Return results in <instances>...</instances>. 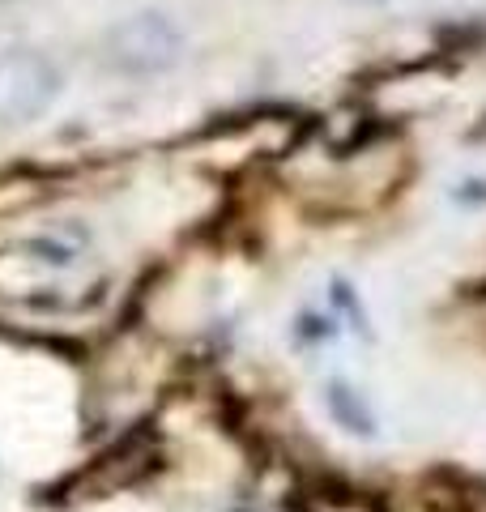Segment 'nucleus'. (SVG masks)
I'll return each mask as SVG.
<instances>
[{
	"label": "nucleus",
	"mask_w": 486,
	"mask_h": 512,
	"mask_svg": "<svg viewBox=\"0 0 486 512\" xmlns=\"http://www.w3.org/2000/svg\"><path fill=\"white\" fill-rule=\"evenodd\" d=\"M180 26L167 13H133L107 35V60L124 73H162L180 60Z\"/></svg>",
	"instance_id": "obj_2"
},
{
	"label": "nucleus",
	"mask_w": 486,
	"mask_h": 512,
	"mask_svg": "<svg viewBox=\"0 0 486 512\" xmlns=\"http://www.w3.org/2000/svg\"><path fill=\"white\" fill-rule=\"evenodd\" d=\"M329 402H333V410H337V414H342V419H346V427H350V431H371V419H363V414H359V406L350 402V389H346V384H333Z\"/></svg>",
	"instance_id": "obj_3"
},
{
	"label": "nucleus",
	"mask_w": 486,
	"mask_h": 512,
	"mask_svg": "<svg viewBox=\"0 0 486 512\" xmlns=\"http://www.w3.org/2000/svg\"><path fill=\"white\" fill-rule=\"evenodd\" d=\"M371 5H376V0H371Z\"/></svg>",
	"instance_id": "obj_4"
},
{
	"label": "nucleus",
	"mask_w": 486,
	"mask_h": 512,
	"mask_svg": "<svg viewBox=\"0 0 486 512\" xmlns=\"http://www.w3.org/2000/svg\"><path fill=\"white\" fill-rule=\"evenodd\" d=\"M60 94V69L35 47L0 52V124L39 120Z\"/></svg>",
	"instance_id": "obj_1"
}]
</instances>
